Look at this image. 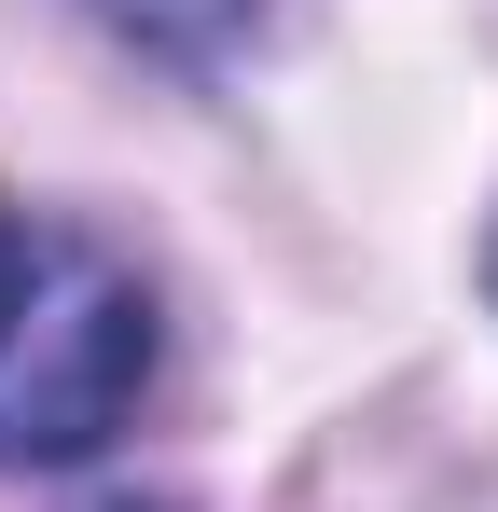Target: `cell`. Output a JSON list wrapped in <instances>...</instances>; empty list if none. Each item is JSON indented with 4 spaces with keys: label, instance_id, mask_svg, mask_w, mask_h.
<instances>
[{
    "label": "cell",
    "instance_id": "1",
    "mask_svg": "<svg viewBox=\"0 0 498 512\" xmlns=\"http://www.w3.org/2000/svg\"><path fill=\"white\" fill-rule=\"evenodd\" d=\"M153 388V291L83 222L0 208V471H70Z\"/></svg>",
    "mask_w": 498,
    "mask_h": 512
},
{
    "label": "cell",
    "instance_id": "2",
    "mask_svg": "<svg viewBox=\"0 0 498 512\" xmlns=\"http://www.w3.org/2000/svg\"><path fill=\"white\" fill-rule=\"evenodd\" d=\"M97 28H125V42H153V56H222L263 0H83Z\"/></svg>",
    "mask_w": 498,
    "mask_h": 512
}]
</instances>
